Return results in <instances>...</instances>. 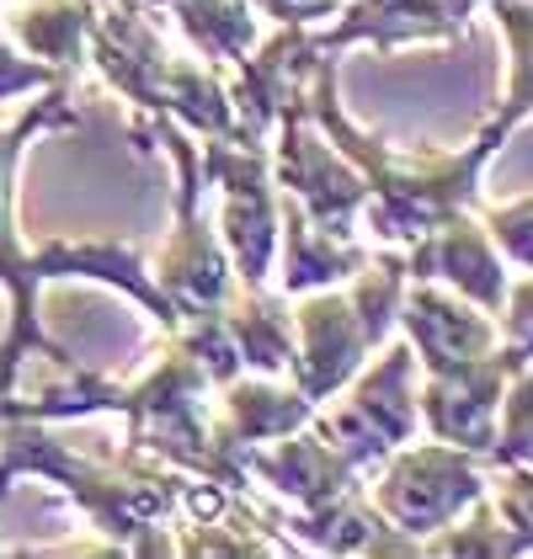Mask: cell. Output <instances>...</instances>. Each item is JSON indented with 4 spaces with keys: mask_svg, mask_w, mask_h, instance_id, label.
Instances as JSON below:
<instances>
[{
    "mask_svg": "<svg viewBox=\"0 0 533 559\" xmlns=\"http://www.w3.org/2000/svg\"><path fill=\"white\" fill-rule=\"evenodd\" d=\"M310 118L325 129V139L357 160V171L368 176V229L379 246H416L422 235H433L438 224L481 203V176L490 155L512 139L507 118H490L464 150H438V155H400L379 133L357 129L342 112L336 96V59L325 53L310 75Z\"/></svg>",
    "mask_w": 533,
    "mask_h": 559,
    "instance_id": "obj_1",
    "label": "cell"
},
{
    "mask_svg": "<svg viewBox=\"0 0 533 559\" xmlns=\"http://www.w3.org/2000/svg\"><path fill=\"white\" fill-rule=\"evenodd\" d=\"M16 474H38L48 485H64L75 496V507L91 516L96 533H107L118 549L129 555H171V516L181 512V485L187 474H171V464L123 448V464L107 459H81L70 453L59 437H44L33 427L5 431V453H0V490Z\"/></svg>",
    "mask_w": 533,
    "mask_h": 559,
    "instance_id": "obj_2",
    "label": "cell"
},
{
    "mask_svg": "<svg viewBox=\"0 0 533 559\" xmlns=\"http://www.w3.org/2000/svg\"><path fill=\"white\" fill-rule=\"evenodd\" d=\"M81 112L70 107L64 91H48L33 107L16 112V123L0 129V288H5V304H11V325H5V342H0V400H11V384H16V368L44 352L48 362H59L64 373H75V357L59 342H48L44 325H38V294H44V277H38V261H33V246L22 240L16 229V160L22 150L38 139V133L54 129H75Z\"/></svg>",
    "mask_w": 533,
    "mask_h": 559,
    "instance_id": "obj_3",
    "label": "cell"
},
{
    "mask_svg": "<svg viewBox=\"0 0 533 559\" xmlns=\"http://www.w3.org/2000/svg\"><path fill=\"white\" fill-rule=\"evenodd\" d=\"M416 346L384 342L379 357H368V368L342 389V400H325L315 411L310 427L347 453L363 474H374L395 448H405L422 431V389H416Z\"/></svg>",
    "mask_w": 533,
    "mask_h": 559,
    "instance_id": "obj_4",
    "label": "cell"
},
{
    "mask_svg": "<svg viewBox=\"0 0 533 559\" xmlns=\"http://www.w3.org/2000/svg\"><path fill=\"white\" fill-rule=\"evenodd\" d=\"M486 469L490 464L481 453L438 442V437H433V442H405V448H395V453L374 469L368 496H374V507L390 516L400 533L433 544L443 527H453L475 501L490 496Z\"/></svg>",
    "mask_w": 533,
    "mask_h": 559,
    "instance_id": "obj_5",
    "label": "cell"
},
{
    "mask_svg": "<svg viewBox=\"0 0 533 559\" xmlns=\"http://www.w3.org/2000/svg\"><path fill=\"white\" fill-rule=\"evenodd\" d=\"M203 176L220 187V235L240 288H266L283 251V187L272 155L246 139H203Z\"/></svg>",
    "mask_w": 533,
    "mask_h": 559,
    "instance_id": "obj_6",
    "label": "cell"
},
{
    "mask_svg": "<svg viewBox=\"0 0 533 559\" xmlns=\"http://www.w3.org/2000/svg\"><path fill=\"white\" fill-rule=\"evenodd\" d=\"M272 176L277 187L305 209V214L336 235V240H353L357 214L368 209V176L357 171V160H347L325 129L310 118V91L288 102V112L277 118V133H272Z\"/></svg>",
    "mask_w": 533,
    "mask_h": 559,
    "instance_id": "obj_7",
    "label": "cell"
},
{
    "mask_svg": "<svg viewBox=\"0 0 533 559\" xmlns=\"http://www.w3.org/2000/svg\"><path fill=\"white\" fill-rule=\"evenodd\" d=\"M533 357L523 346L501 342L486 357H470V362H453V368H438L427 373L422 384V427L438 442H453V448H470L490 459L496 437H501V400H507V384L518 379V368H529Z\"/></svg>",
    "mask_w": 533,
    "mask_h": 559,
    "instance_id": "obj_8",
    "label": "cell"
},
{
    "mask_svg": "<svg viewBox=\"0 0 533 559\" xmlns=\"http://www.w3.org/2000/svg\"><path fill=\"white\" fill-rule=\"evenodd\" d=\"M400 336L416 346V362L427 373L470 362V357H486V352H496L507 342L501 336V314H490L475 299H464L459 288L448 294V288L422 283V277H411V288L400 299Z\"/></svg>",
    "mask_w": 533,
    "mask_h": 559,
    "instance_id": "obj_9",
    "label": "cell"
},
{
    "mask_svg": "<svg viewBox=\"0 0 533 559\" xmlns=\"http://www.w3.org/2000/svg\"><path fill=\"white\" fill-rule=\"evenodd\" d=\"M405 266L422 283H448L464 299H475L481 309L501 314L507 304V257L496 246V235L486 229V218H475V209L453 214L448 224H438L433 235H422L416 246H405Z\"/></svg>",
    "mask_w": 533,
    "mask_h": 559,
    "instance_id": "obj_10",
    "label": "cell"
},
{
    "mask_svg": "<svg viewBox=\"0 0 533 559\" xmlns=\"http://www.w3.org/2000/svg\"><path fill=\"white\" fill-rule=\"evenodd\" d=\"M246 474H262L277 496H288L299 512H325L336 501H347L363 485V469H357L347 453H336L315 427H299L277 442H257L240 453Z\"/></svg>",
    "mask_w": 533,
    "mask_h": 559,
    "instance_id": "obj_11",
    "label": "cell"
},
{
    "mask_svg": "<svg viewBox=\"0 0 533 559\" xmlns=\"http://www.w3.org/2000/svg\"><path fill=\"white\" fill-rule=\"evenodd\" d=\"M490 0H347L336 11L331 27L315 33L320 53H342V48H405V44H438L464 33L470 11H481Z\"/></svg>",
    "mask_w": 533,
    "mask_h": 559,
    "instance_id": "obj_12",
    "label": "cell"
},
{
    "mask_svg": "<svg viewBox=\"0 0 533 559\" xmlns=\"http://www.w3.org/2000/svg\"><path fill=\"white\" fill-rule=\"evenodd\" d=\"M315 411H320V405H315L294 379H288V384H277L272 373H240V379L220 384L214 431H220V448L240 464V453H246V448H257V442H277V437H288V431L310 427ZM240 469H246V464H240Z\"/></svg>",
    "mask_w": 533,
    "mask_h": 559,
    "instance_id": "obj_13",
    "label": "cell"
},
{
    "mask_svg": "<svg viewBox=\"0 0 533 559\" xmlns=\"http://www.w3.org/2000/svg\"><path fill=\"white\" fill-rule=\"evenodd\" d=\"M374 251H363L357 240H336L315 224L288 192H283V251H277V288L288 299L315 294V288H342L368 266Z\"/></svg>",
    "mask_w": 533,
    "mask_h": 559,
    "instance_id": "obj_14",
    "label": "cell"
},
{
    "mask_svg": "<svg viewBox=\"0 0 533 559\" xmlns=\"http://www.w3.org/2000/svg\"><path fill=\"white\" fill-rule=\"evenodd\" d=\"M96 16H102L96 0H16L0 11V27L33 59H44L54 70H75L91 59Z\"/></svg>",
    "mask_w": 533,
    "mask_h": 559,
    "instance_id": "obj_15",
    "label": "cell"
},
{
    "mask_svg": "<svg viewBox=\"0 0 533 559\" xmlns=\"http://www.w3.org/2000/svg\"><path fill=\"white\" fill-rule=\"evenodd\" d=\"M224 320H229V336H235L240 357H246V373H272V379L288 373L294 346H299L288 294H272V288H240L235 304L224 309Z\"/></svg>",
    "mask_w": 533,
    "mask_h": 559,
    "instance_id": "obj_16",
    "label": "cell"
},
{
    "mask_svg": "<svg viewBox=\"0 0 533 559\" xmlns=\"http://www.w3.org/2000/svg\"><path fill=\"white\" fill-rule=\"evenodd\" d=\"M490 16L507 38V91L496 118L518 129L523 118H533V0H490Z\"/></svg>",
    "mask_w": 533,
    "mask_h": 559,
    "instance_id": "obj_17",
    "label": "cell"
},
{
    "mask_svg": "<svg viewBox=\"0 0 533 559\" xmlns=\"http://www.w3.org/2000/svg\"><path fill=\"white\" fill-rule=\"evenodd\" d=\"M486 464L490 469L533 464V362L518 368V379L507 384V400H501V437H496Z\"/></svg>",
    "mask_w": 533,
    "mask_h": 559,
    "instance_id": "obj_18",
    "label": "cell"
},
{
    "mask_svg": "<svg viewBox=\"0 0 533 559\" xmlns=\"http://www.w3.org/2000/svg\"><path fill=\"white\" fill-rule=\"evenodd\" d=\"M490 507L501 512L518 555H533V464L496 469V479H490Z\"/></svg>",
    "mask_w": 533,
    "mask_h": 559,
    "instance_id": "obj_19",
    "label": "cell"
},
{
    "mask_svg": "<svg viewBox=\"0 0 533 559\" xmlns=\"http://www.w3.org/2000/svg\"><path fill=\"white\" fill-rule=\"evenodd\" d=\"M481 218H486V229L496 235V246H501L507 266H523V272H533V198L496 203V209H486Z\"/></svg>",
    "mask_w": 533,
    "mask_h": 559,
    "instance_id": "obj_20",
    "label": "cell"
},
{
    "mask_svg": "<svg viewBox=\"0 0 533 559\" xmlns=\"http://www.w3.org/2000/svg\"><path fill=\"white\" fill-rule=\"evenodd\" d=\"M59 81V70L44 64V59H33L27 48L11 44V33L0 27V102H11V96H33V91H48Z\"/></svg>",
    "mask_w": 533,
    "mask_h": 559,
    "instance_id": "obj_21",
    "label": "cell"
},
{
    "mask_svg": "<svg viewBox=\"0 0 533 559\" xmlns=\"http://www.w3.org/2000/svg\"><path fill=\"white\" fill-rule=\"evenodd\" d=\"M501 336L512 346H523L533 357V272L507 288V304H501Z\"/></svg>",
    "mask_w": 533,
    "mask_h": 559,
    "instance_id": "obj_22",
    "label": "cell"
}]
</instances>
